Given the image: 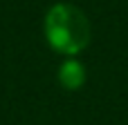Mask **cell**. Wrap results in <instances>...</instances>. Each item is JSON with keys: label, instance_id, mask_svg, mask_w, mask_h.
Masks as SVG:
<instances>
[{"label": "cell", "instance_id": "1", "mask_svg": "<svg viewBox=\"0 0 128 125\" xmlns=\"http://www.w3.org/2000/svg\"><path fill=\"white\" fill-rule=\"evenodd\" d=\"M45 38L52 49L72 56L90 45L92 27L79 7L70 2H56L45 13Z\"/></svg>", "mask_w": 128, "mask_h": 125}, {"label": "cell", "instance_id": "2", "mask_svg": "<svg viewBox=\"0 0 128 125\" xmlns=\"http://www.w3.org/2000/svg\"><path fill=\"white\" fill-rule=\"evenodd\" d=\"M58 81L65 89H79L86 81V69L79 60H65L58 69Z\"/></svg>", "mask_w": 128, "mask_h": 125}]
</instances>
